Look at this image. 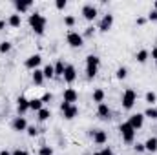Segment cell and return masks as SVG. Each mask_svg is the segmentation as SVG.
Returning a JSON list of instances; mask_svg holds the SVG:
<instances>
[{"mask_svg":"<svg viewBox=\"0 0 157 155\" xmlns=\"http://www.w3.org/2000/svg\"><path fill=\"white\" fill-rule=\"evenodd\" d=\"M99 66H101V59L97 55H88L86 57V75H88V78H93L97 75Z\"/></svg>","mask_w":157,"mask_h":155,"instance_id":"6da1fadb","label":"cell"},{"mask_svg":"<svg viewBox=\"0 0 157 155\" xmlns=\"http://www.w3.org/2000/svg\"><path fill=\"white\" fill-rule=\"evenodd\" d=\"M29 26L33 28V31L37 35H44V29H46V18L40 15V13H33L29 15Z\"/></svg>","mask_w":157,"mask_h":155,"instance_id":"7a4b0ae2","label":"cell"},{"mask_svg":"<svg viewBox=\"0 0 157 155\" xmlns=\"http://www.w3.org/2000/svg\"><path fill=\"white\" fill-rule=\"evenodd\" d=\"M121 135H122V141L124 142H133V139H135V130L130 126V122H122L121 124Z\"/></svg>","mask_w":157,"mask_h":155,"instance_id":"3957f363","label":"cell"},{"mask_svg":"<svg viewBox=\"0 0 157 155\" xmlns=\"http://www.w3.org/2000/svg\"><path fill=\"white\" fill-rule=\"evenodd\" d=\"M135 100H137V95H135L133 89H126L122 93V108L124 110H132L133 104H135Z\"/></svg>","mask_w":157,"mask_h":155,"instance_id":"277c9868","label":"cell"},{"mask_svg":"<svg viewBox=\"0 0 157 155\" xmlns=\"http://www.w3.org/2000/svg\"><path fill=\"white\" fill-rule=\"evenodd\" d=\"M60 110H62V113H64V117H66L68 120L75 119L77 113H78V108L75 104H70V102H62V104H60Z\"/></svg>","mask_w":157,"mask_h":155,"instance_id":"5b68a950","label":"cell"},{"mask_svg":"<svg viewBox=\"0 0 157 155\" xmlns=\"http://www.w3.org/2000/svg\"><path fill=\"white\" fill-rule=\"evenodd\" d=\"M82 42H84V37L78 35L77 31H70V33H68V44H70L71 47H80Z\"/></svg>","mask_w":157,"mask_h":155,"instance_id":"8992f818","label":"cell"},{"mask_svg":"<svg viewBox=\"0 0 157 155\" xmlns=\"http://www.w3.org/2000/svg\"><path fill=\"white\" fill-rule=\"evenodd\" d=\"M112 26H113V15H104L102 20H101V24H99V29L106 33V31L112 29Z\"/></svg>","mask_w":157,"mask_h":155,"instance_id":"52a82bcc","label":"cell"},{"mask_svg":"<svg viewBox=\"0 0 157 155\" xmlns=\"http://www.w3.org/2000/svg\"><path fill=\"white\" fill-rule=\"evenodd\" d=\"M82 15H84V18H86V20H95V17H97V7H93V6L86 4V6L82 7Z\"/></svg>","mask_w":157,"mask_h":155,"instance_id":"ba28073f","label":"cell"},{"mask_svg":"<svg viewBox=\"0 0 157 155\" xmlns=\"http://www.w3.org/2000/svg\"><path fill=\"white\" fill-rule=\"evenodd\" d=\"M130 126L133 128V130H139L141 126H143V122H144V115L143 113H135V115H132L130 117Z\"/></svg>","mask_w":157,"mask_h":155,"instance_id":"9c48e42d","label":"cell"},{"mask_svg":"<svg viewBox=\"0 0 157 155\" xmlns=\"http://www.w3.org/2000/svg\"><path fill=\"white\" fill-rule=\"evenodd\" d=\"M40 62H42V57H40V55H31V57L26 60V64H24V66H26L28 70H37Z\"/></svg>","mask_w":157,"mask_h":155,"instance_id":"30bf717a","label":"cell"},{"mask_svg":"<svg viewBox=\"0 0 157 155\" xmlns=\"http://www.w3.org/2000/svg\"><path fill=\"white\" fill-rule=\"evenodd\" d=\"M91 137H93V142H97V144H104V142L108 141V135H106V131H102V130L91 131Z\"/></svg>","mask_w":157,"mask_h":155,"instance_id":"8fae6325","label":"cell"},{"mask_svg":"<svg viewBox=\"0 0 157 155\" xmlns=\"http://www.w3.org/2000/svg\"><path fill=\"white\" fill-rule=\"evenodd\" d=\"M13 130H15V131H24V130H28L26 119H24V117H17V119L13 120Z\"/></svg>","mask_w":157,"mask_h":155,"instance_id":"7c38bea8","label":"cell"},{"mask_svg":"<svg viewBox=\"0 0 157 155\" xmlns=\"http://www.w3.org/2000/svg\"><path fill=\"white\" fill-rule=\"evenodd\" d=\"M78 95L77 91L73 89V88H68L66 91H64V102H70V104H73V102H77Z\"/></svg>","mask_w":157,"mask_h":155,"instance_id":"4fadbf2b","label":"cell"},{"mask_svg":"<svg viewBox=\"0 0 157 155\" xmlns=\"http://www.w3.org/2000/svg\"><path fill=\"white\" fill-rule=\"evenodd\" d=\"M64 80L66 82H73L75 78H77V71H75V68L73 66H66V70H64Z\"/></svg>","mask_w":157,"mask_h":155,"instance_id":"5bb4252c","label":"cell"},{"mask_svg":"<svg viewBox=\"0 0 157 155\" xmlns=\"http://www.w3.org/2000/svg\"><path fill=\"white\" fill-rule=\"evenodd\" d=\"M17 108H18V113H26L29 110V100L26 97H18L17 100Z\"/></svg>","mask_w":157,"mask_h":155,"instance_id":"9a60e30c","label":"cell"},{"mask_svg":"<svg viewBox=\"0 0 157 155\" xmlns=\"http://www.w3.org/2000/svg\"><path fill=\"white\" fill-rule=\"evenodd\" d=\"M97 113H99V117H101V119H110V108H108L104 102H101V104H99Z\"/></svg>","mask_w":157,"mask_h":155,"instance_id":"2e32d148","label":"cell"},{"mask_svg":"<svg viewBox=\"0 0 157 155\" xmlns=\"http://www.w3.org/2000/svg\"><path fill=\"white\" fill-rule=\"evenodd\" d=\"M144 150H148V152H157V139L155 137H150L148 141H146V144H144Z\"/></svg>","mask_w":157,"mask_h":155,"instance_id":"e0dca14e","label":"cell"},{"mask_svg":"<svg viewBox=\"0 0 157 155\" xmlns=\"http://www.w3.org/2000/svg\"><path fill=\"white\" fill-rule=\"evenodd\" d=\"M148 57H150V53H148L146 49H141V51H137V55H135L137 62H141V64H144V62L148 60Z\"/></svg>","mask_w":157,"mask_h":155,"instance_id":"ac0fdd59","label":"cell"},{"mask_svg":"<svg viewBox=\"0 0 157 155\" xmlns=\"http://www.w3.org/2000/svg\"><path fill=\"white\" fill-rule=\"evenodd\" d=\"M42 104H44V102H42L40 99H31V100H29V110L40 112V110H42Z\"/></svg>","mask_w":157,"mask_h":155,"instance_id":"d6986e66","label":"cell"},{"mask_svg":"<svg viewBox=\"0 0 157 155\" xmlns=\"http://www.w3.org/2000/svg\"><path fill=\"white\" fill-rule=\"evenodd\" d=\"M53 68H55V77H62V75H64V70H66V66H64V62H62V60H59V62H57Z\"/></svg>","mask_w":157,"mask_h":155,"instance_id":"ffe728a7","label":"cell"},{"mask_svg":"<svg viewBox=\"0 0 157 155\" xmlns=\"http://www.w3.org/2000/svg\"><path fill=\"white\" fill-rule=\"evenodd\" d=\"M51 117V113H49V110H46V108H42L40 112H37V119H39L40 122H44V120H48Z\"/></svg>","mask_w":157,"mask_h":155,"instance_id":"44dd1931","label":"cell"},{"mask_svg":"<svg viewBox=\"0 0 157 155\" xmlns=\"http://www.w3.org/2000/svg\"><path fill=\"white\" fill-rule=\"evenodd\" d=\"M33 82H35L37 86H40V84L44 82V73H42L40 70H35V71H33Z\"/></svg>","mask_w":157,"mask_h":155,"instance_id":"7402d4cb","label":"cell"},{"mask_svg":"<svg viewBox=\"0 0 157 155\" xmlns=\"http://www.w3.org/2000/svg\"><path fill=\"white\" fill-rule=\"evenodd\" d=\"M42 73H44V78H51V77H55V68L51 66V64H48L44 70H42Z\"/></svg>","mask_w":157,"mask_h":155,"instance_id":"603a6c76","label":"cell"},{"mask_svg":"<svg viewBox=\"0 0 157 155\" xmlns=\"http://www.w3.org/2000/svg\"><path fill=\"white\" fill-rule=\"evenodd\" d=\"M29 6H31V2H29V0H28V2H20V0H17V2H15V7H17L20 13H22V11H26V9H29Z\"/></svg>","mask_w":157,"mask_h":155,"instance_id":"cb8c5ba5","label":"cell"},{"mask_svg":"<svg viewBox=\"0 0 157 155\" xmlns=\"http://www.w3.org/2000/svg\"><path fill=\"white\" fill-rule=\"evenodd\" d=\"M7 22H9V26H13V28H18V26H20V15H11Z\"/></svg>","mask_w":157,"mask_h":155,"instance_id":"d4e9b609","label":"cell"},{"mask_svg":"<svg viewBox=\"0 0 157 155\" xmlns=\"http://www.w3.org/2000/svg\"><path fill=\"white\" fill-rule=\"evenodd\" d=\"M93 100L101 104V102L104 100V91H102V89H95V91H93Z\"/></svg>","mask_w":157,"mask_h":155,"instance_id":"484cf974","label":"cell"},{"mask_svg":"<svg viewBox=\"0 0 157 155\" xmlns=\"http://www.w3.org/2000/svg\"><path fill=\"white\" fill-rule=\"evenodd\" d=\"M143 115H144V117H150V119H157V108H152V106H150V108H148Z\"/></svg>","mask_w":157,"mask_h":155,"instance_id":"4316f807","label":"cell"},{"mask_svg":"<svg viewBox=\"0 0 157 155\" xmlns=\"http://www.w3.org/2000/svg\"><path fill=\"white\" fill-rule=\"evenodd\" d=\"M155 100H157V95L154 93V91H148V93H146V102H150V104H154Z\"/></svg>","mask_w":157,"mask_h":155,"instance_id":"83f0119b","label":"cell"},{"mask_svg":"<svg viewBox=\"0 0 157 155\" xmlns=\"http://www.w3.org/2000/svg\"><path fill=\"white\" fill-rule=\"evenodd\" d=\"M39 155H53V150H51L49 146H42L40 152H39Z\"/></svg>","mask_w":157,"mask_h":155,"instance_id":"f1b7e54d","label":"cell"},{"mask_svg":"<svg viewBox=\"0 0 157 155\" xmlns=\"http://www.w3.org/2000/svg\"><path fill=\"white\" fill-rule=\"evenodd\" d=\"M9 49H11V44L9 42H2L0 44V53H7Z\"/></svg>","mask_w":157,"mask_h":155,"instance_id":"f546056e","label":"cell"},{"mask_svg":"<svg viewBox=\"0 0 157 155\" xmlns=\"http://www.w3.org/2000/svg\"><path fill=\"white\" fill-rule=\"evenodd\" d=\"M126 75H128L126 68H119L117 70V78H126Z\"/></svg>","mask_w":157,"mask_h":155,"instance_id":"4dcf8cb0","label":"cell"},{"mask_svg":"<svg viewBox=\"0 0 157 155\" xmlns=\"http://www.w3.org/2000/svg\"><path fill=\"white\" fill-rule=\"evenodd\" d=\"M37 133H39V130H37L35 126H29V128H28V135H29V137H35Z\"/></svg>","mask_w":157,"mask_h":155,"instance_id":"1f68e13d","label":"cell"},{"mask_svg":"<svg viewBox=\"0 0 157 155\" xmlns=\"http://www.w3.org/2000/svg\"><path fill=\"white\" fill-rule=\"evenodd\" d=\"M55 7H57V9H64V7H66V0H57V2H55Z\"/></svg>","mask_w":157,"mask_h":155,"instance_id":"d6a6232c","label":"cell"},{"mask_svg":"<svg viewBox=\"0 0 157 155\" xmlns=\"http://www.w3.org/2000/svg\"><path fill=\"white\" fill-rule=\"evenodd\" d=\"M64 24H66V26H73V24H75V17H66V18H64Z\"/></svg>","mask_w":157,"mask_h":155,"instance_id":"836d02e7","label":"cell"},{"mask_svg":"<svg viewBox=\"0 0 157 155\" xmlns=\"http://www.w3.org/2000/svg\"><path fill=\"white\" fill-rule=\"evenodd\" d=\"M148 18H150V20H154V22H157V11H155V9L148 15Z\"/></svg>","mask_w":157,"mask_h":155,"instance_id":"e575fe53","label":"cell"},{"mask_svg":"<svg viewBox=\"0 0 157 155\" xmlns=\"http://www.w3.org/2000/svg\"><path fill=\"white\" fill-rule=\"evenodd\" d=\"M93 33H95V29H93V28H88V29H86V33H84V37H91Z\"/></svg>","mask_w":157,"mask_h":155,"instance_id":"d590c367","label":"cell"},{"mask_svg":"<svg viewBox=\"0 0 157 155\" xmlns=\"http://www.w3.org/2000/svg\"><path fill=\"white\" fill-rule=\"evenodd\" d=\"M42 102H48V100H51V93H46V95H42V99H40Z\"/></svg>","mask_w":157,"mask_h":155,"instance_id":"8d00e7d4","label":"cell"},{"mask_svg":"<svg viewBox=\"0 0 157 155\" xmlns=\"http://www.w3.org/2000/svg\"><path fill=\"white\" fill-rule=\"evenodd\" d=\"M135 152H144V144H135Z\"/></svg>","mask_w":157,"mask_h":155,"instance_id":"74e56055","label":"cell"},{"mask_svg":"<svg viewBox=\"0 0 157 155\" xmlns=\"http://www.w3.org/2000/svg\"><path fill=\"white\" fill-rule=\"evenodd\" d=\"M13 155H28V152H26V150H15Z\"/></svg>","mask_w":157,"mask_h":155,"instance_id":"f35d334b","label":"cell"},{"mask_svg":"<svg viewBox=\"0 0 157 155\" xmlns=\"http://www.w3.org/2000/svg\"><path fill=\"white\" fill-rule=\"evenodd\" d=\"M152 59L155 60V64H157V46L154 47V49H152Z\"/></svg>","mask_w":157,"mask_h":155,"instance_id":"ab89813d","label":"cell"},{"mask_svg":"<svg viewBox=\"0 0 157 155\" xmlns=\"http://www.w3.org/2000/svg\"><path fill=\"white\" fill-rule=\"evenodd\" d=\"M101 155H112V150H110V148H104V150L101 152Z\"/></svg>","mask_w":157,"mask_h":155,"instance_id":"60d3db41","label":"cell"},{"mask_svg":"<svg viewBox=\"0 0 157 155\" xmlns=\"http://www.w3.org/2000/svg\"><path fill=\"white\" fill-rule=\"evenodd\" d=\"M144 22H146V20H144V18H137V24H139V26H143V24H144Z\"/></svg>","mask_w":157,"mask_h":155,"instance_id":"b9f144b4","label":"cell"},{"mask_svg":"<svg viewBox=\"0 0 157 155\" xmlns=\"http://www.w3.org/2000/svg\"><path fill=\"white\" fill-rule=\"evenodd\" d=\"M4 28H6V22H4V20H0V31H2Z\"/></svg>","mask_w":157,"mask_h":155,"instance_id":"7bdbcfd3","label":"cell"},{"mask_svg":"<svg viewBox=\"0 0 157 155\" xmlns=\"http://www.w3.org/2000/svg\"><path fill=\"white\" fill-rule=\"evenodd\" d=\"M0 155H11V153H9L7 150H2V152H0Z\"/></svg>","mask_w":157,"mask_h":155,"instance_id":"ee69618b","label":"cell"},{"mask_svg":"<svg viewBox=\"0 0 157 155\" xmlns=\"http://www.w3.org/2000/svg\"><path fill=\"white\" fill-rule=\"evenodd\" d=\"M93 155H101V152H97V153H93Z\"/></svg>","mask_w":157,"mask_h":155,"instance_id":"f6af8a7d","label":"cell"},{"mask_svg":"<svg viewBox=\"0 0 157 155\" xmlns=\"http://www.w3.org/2000/svg\"><path fill=\"white\" fill-rule=\"evenodd\" d=\"M155 11H157V2H155Z\"/></svg>","mask_w":157,"mask_h":155,"instance_id":"bcb514c9","label":"cell"}]
</instances>
